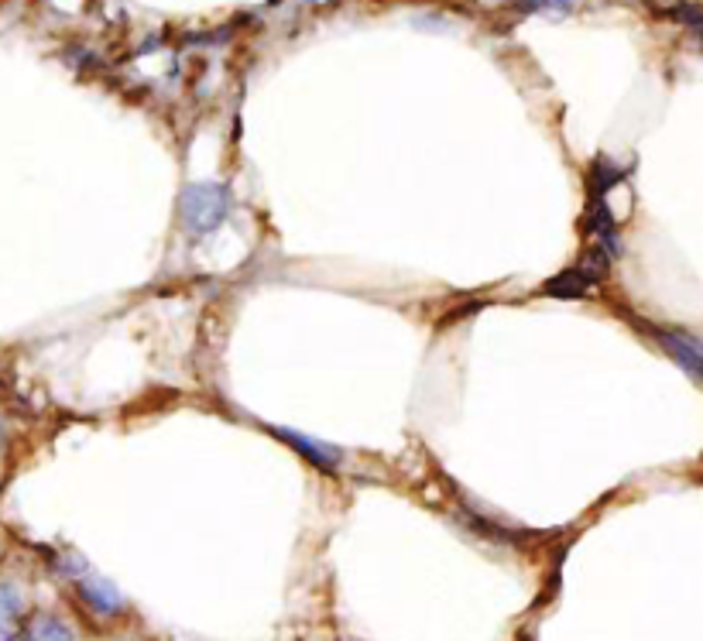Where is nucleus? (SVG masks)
<instances>
[{
  "mask_svg": "<svg viewBox=\"0 0 703 641\" xmlns=\"http://www.w3.org/2000/svg\"><path fill=\"white\" fill-rule=\"evenodd\" d=\"M76 587H79V597H83V604L90 607L93 614H100V618H114V614L124 611L121 590H117L110 580H103V576L86 573V576H79V580H76Z\"/></svg>",
  "mask_w": 703,
  "mask_h": 641,
  "instance_id": "obj_2",
  "label": "nucleus"
},
{
  "mask_svg": "<svg viewBox=\"0 0 703 641\" xmlns=\"http://www.w3.org/2000/svg\"><path fill=\"white\" fill-rule=\"evenodd\" d=\"M268 432H271V436H278V439H285L292 450H299L309 463H313V467L326 470V474H333V470L340 467V450H337V446L316 443V439L302 436V432H292V429H285V426H271Z\"/></svg>",
  "mask_w": 703,
  "mask_h": 641,
  "instance_id": "obj_3",
  "label": "nucleus"
},
{
  "mask_svg": "<svg viewBox=\"0 0 703 641\" xmlns=\"http://www.w3.org/2000/svg\"><path fill=\"white\" fill-rule=\"evenodd\" d=\"M655 340L666 347V354L676 360L679 367H686L690 378H700L703 374V357H700V343L690 340L683 333H669V330H655Z\"/></svg>",
  "mask_w": 703,
  "mask_h": 641,
  "instance_id": "obj_4",
  "label": "nucleus"
},
{
  "mask_svg": "<svg viewBox=\"0 0 703 641\" xmlns=\"http://www.w3.org/2000/svg\"><path fill=\"white\" fill-rule=\"evenodd\" d=\"M28 641H76V638H73V631H69L66 621L52 618V614H42V618L31 621Z\"/></svg>",
  "mask_w": 703,
  "mask_h": 641,
  "instance_id": "obj_7",
  "label": "nucleus"
},
{
  "mask_svg": "<svg viewBox=\"0 0 703 641\" xmlns=\"http://www.w3.org/2000/svg\"><path fill=\"white\" fill-rule=\"evenodd\" d=\"M0 443H4V419H0Z\"/></svg>",
  "mask_w": 703,
  "mask_h": 641,
  "instance_id": "obj_10",
  "label": "nucleus"
},
{
  "mask_svg": "<svg viewBox=\"0 0 703 641\" xmlns=\"http://www.w3.org/2000/svg\"><path fill=\"white\" fill-rule=\"evenodd\" d=\"M179 213L193 234H213L230 216V189L220 182H193L182 189Z\"/></svg>",
  "mask_w": 703,
  "mask_h": 641,
  "instance_id": "obj_1",
  "label": "nucleus"
},
{
  "mask_svg": "<svg viewBox=\"0 0 703 641\" xmlns=\"http://www.w3.org/2000/svg\"><path fill=\"white\" fill-rule=\"evenodd\" d=\"M0 641H28V631H7Z\"/></svg>",
  "mask_w": 703,
  "mask_h": 641,
  "instance_id": "obj_9",
  "label": "nucleus"
},
{
  "mask_svg": "<svg viewBox=\"0 0 703 641\" xmlns=\"http://www.w3.org/2000/svg\"><path fill=\"white\" fill-rule=\"evenodd\" d=\"M673 14H679V18H683L686 24H690L693 31L700 28V11H697V7H693V4H683V7H676Z\"/></svg>",
  "mask_w": 703,
  "mask_h": 641,
  "instance_id": "obj_8",
  "label": "nucleus"
},
{
  "mask_svg": "<svg viewBox=\"0 0 703 641\" xmlns=\"http://www.w3.org/2000/svg\"><path fill=\"white\" fill-rule=\"evenodd\" d=\"M21 614H25V597H21V590L14 587V583L0 580V638L7 635L11 621L21 618Z\"/></svg>",
  "mask_w": 703,
  "mask_h": 641,
  "instance_id": "obj_5",
  "label": "nucleus"
},
{
  "mask_svg": "<svg viewBox=\"0 0 703 641\" xmlns=\"http://www.w3.org/2000/svg\"><path fill=\"white\" fill-rule=\"evenodd\" d=\"M587 288H590V282L580 275L577 268L563 271V275H556V278H549L546 282V292L556 295V299H580V295H587Z\"/></svg>",
  "mask_w": 703,
  "mask_h": 641,
  "instance_id": "obj_6",
  "label": "nucleus"
}]
</instances>
